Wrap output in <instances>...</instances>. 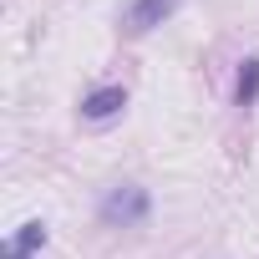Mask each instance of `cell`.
<instances>
[{"mask_svg":"<svg viewBox=\"0 0 259 259\" xmlns=\"http://www.w3.org/2000/svg\"><path fill=\"white\" fill-rule=\"evenodd\" d=\"M148 208H153V198H148V188H138V183H122V188H112V193L102 198V219H107V224H117V229L143 224V219H148Z\"/></svg>","mask_w":259,"mask_h":259,"instance_id":"6da1fadb","label":"cell"},{"mask_svg":"<svg viewBox=\"0 0 259 259\" xmlns=\"http://www.w3.org/2000/svg\"><path fill=\"white\" fill-rule=\"evenodd\" d=\"M168 16H173V0H138V6L127 11V31H133V36H143V31L163 26Z\"/></svg>","mask_w":259,"mask_h":259,"instance_id":"7a4b0ae2","label":"cell"},{"mask_svg":"<svg viewBox=\"0 0 259 259\" xmlns=\"http://www.w3.org/2000/svg\"><path fill=\"white\" fill-rule=\"evenodd\" d=\"M122 107H127V92L122 87H97L92 97H81V117H92V122H107Z\"/></svg>","mask_w":259,"mask_h":259,"instance_id":"3957f363","label":"cell"},{"mask_svg":"<svg viewBox=\"0 0 259 259\" xmlns=\"http://www.w3.org/2000/svg\"><path fill=\"white\" fill-rule=\"evenodd\" d=\"M259 97V61H244V71H239V107H249Z\"/></svg>","mask_w":259,"mask_h":259,"instance_id":"277c9868","label":"cell"}]
</instances>
